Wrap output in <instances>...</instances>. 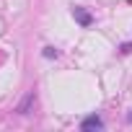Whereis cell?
Returning <instances> with one entry per match:
<instances>
[{"label":"cell","instance_id":"1","mask_svg":"<svg viewBox=\"0 0 132 132\" xmlns=\"http://www.w3.org/2000/svg\"><path fill=\"white\" fill-rule=\"evenodd\" d=\"M73 18H75V21H78L83 29H88V26L93 23V16H91L86 8H80V5H75V8H73Z\"/></svg>","mask_w":132,"mask_h":132},{"label":"cell","instance_id":"2","mask_svg":"<svg viewBox=\"0 0 132 132\" xmlns=\"http://www.w3.org/2000/svg\"><path fill=\"white\" fill-rule=\"evenodd\" d=\"M80 129H83V132H88V129H104V119L96 117V114H91V117H86V119L80 122Z\"/></svg>","mask_w":132,"mask_h":132},{"label":"cell","instance_id":"3","mask_svg":"<svg viewBox=\"0 0 132 132\" xmlns=\"http://www.w3.org/2000/svg\"><path fill=\"white\" fill-rule=\"evenodd\" d=\"M42 54H44V57H57V49H54V47H44Z\"/></svg>","mask_w":132,"mask_h":132},{"label":"cell","instance_id":"4","mask_svg":"<svg viewBox=\"0 0 132 132\" xmlns=\"http://www.w3.org/2000/svg\"><path fill=\"white\" fill-rule=\"evenodd\" d=\"M127 122H132V111H129V114H127Z\"/></svg>","mask_w":132,"mask_h":132}]
</instances>
